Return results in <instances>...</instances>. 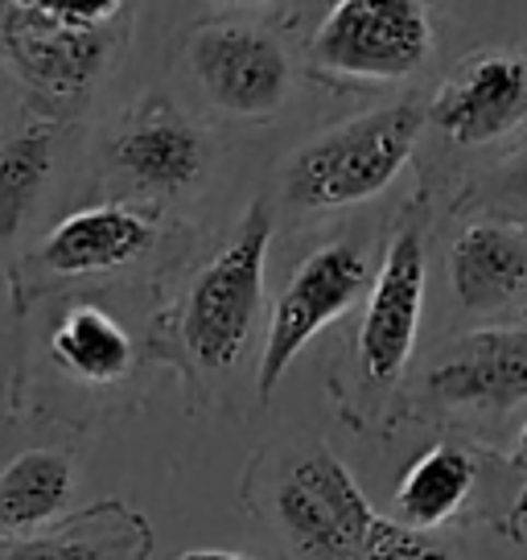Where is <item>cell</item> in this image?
<instances>
[{
	"label": "cell",
	"mask_w": 527,
	"mask_h": 560,
	"mask_svg": "<svg viewBox=\"0 0 527 560\" xmlns=\"http://www.w3.org/2000/svg\"><path fill=\"white\" fill-rule=\"evenodd\" d=\"M112 165L149 194H190L207 174V140L169 100H149L112 137Z\"/></svg>",
	"instance_id": "11"
},
{
	"label": "cell",
	"mask_w": 527,
	"mask_h": 560,
	"mask_svg": "<svg viewBox=\"0 0 527 560\" xmlns=\"http://www.w3.org/2000/svg\"><path fill=\"white\" fill-rule=\"evenodd\" d=\"M424 310V240L417 228L396 231L371 280L367 314L359 326V368L371 384H396L412 359Z\"/></svg>",
	"instance_id": "8"
},
{
	"label": "cell",
	"mask_w": 527,
	"mask_h": 560,
	"mask_svg": "<svg viewBox=\"0 0 527 560\" xmlns=\"http://www.w3.org/2000/svg\"><path fill=\"white\" fill-rule=\"evenodd\" d=\"M475 490V457L457 445H433L405 470L396 487V511L412 527H441L454 520Z\"/></svg>",
	"instance_id": "17"
},
{
	"label": "cell",
	"mask_w": 527,
	"mask_h": 560,
	"mask_svg": "<svg viewBox=\"0 0 527 560\" xmlns=\"http://www.w3.org/2000/svg\"><path fill=\"white\" fill-rule=\"evenodd\" d=\"M0 46L25 88L67 107L87 100V91L99 83V74L116 54V30H74L30 4L4 0Z\"/></svg>",
	"instance_id": "7"
},
{
	"label": "cell",
	"mask_w": 527,
	"mask_h": 560,
	"mask_svg": "<svg viewBox=\"0 0 527 560\" xmlns=\"http://www.w3.org/2000/svg\"><path fill=\"white\" fill-rule=\"evenodd\" d=\"M429 112L412 100L375 107L305 140L284 165V202L297 210H342L384 194L408 165Z\"/></svg>",
	"instance_id": "1"
},
{
	"label": "cell",
	"mask_w": 527,
	"mask_h": 560,
	"mask_svg": "<svg viewBox=\"0 0 527 560\" xmlns=\"http://www.w3.org/2000/svg\"><path fill=\"white\" fill-rule=\"evenodd\" d=\"M120 536V532H112ZM104 536H83V532H50V536H21L13 548H4L0 560H124L120 544Z\"/></svg>",
	"instance_id": "19"
},
{
	"label": "cell",
	"mask_w": 527,
	"mask_h": 560,
	"mask_svg": "<svg viewBox=\"0 0 527 560\" xmlns=\"http://www.w3.org/2000/svg\"><path fill=\"white\" fill-rule=\"evenodd\" d=\"M17 4H30L74 30H116L124 13V0H17Z\"/></svg>",
	"instance_id": "20"
},
{
	"label": "cell",
	"mask_w": 527,
	"mask_h": 560,
	"mask_svg": "<svg viewBox=\"0 0 527 560\" xmlns=\"http://www.w3.org/2000/svg\"><path fill=\"white\" fill-rule=\"evenodd\" d=\"M74 457L54 445L21 450L0 470V532L9 540L37 536L50 527L74 499Z\"/></svg>",
	"instance_id": "14"
},
{
	"label": "cell",
	"mask_w": 527,
	"mask_h": 560,
	"mask_svg": "<svg viewBox=\"0 0 527 560\" xmlns=\"http://www.w3.org/2000/svg\"><path fill=\"white\" fill-rule=\"evenodd\" d=\"M54 363L83 384H120L132 371V338L99 305H74L50 330Z\"/></svg>",
	"instance_id": "16"
},
{
	"label": "cell",
	"mask_w": 527,
	"mask_h": 560,
	"mask_svg": "<svg viewBox=\"0 0 527 560\" xmlns=\"http://www.w3.org/2000/svg\"><path fill=\"white\" fill-rule=\"evenodd\" d=\"M429 120L454 144H491L527 120L524 54H475L445 79L429 104Z\"/></svg>",
	"instance_id": "9"
},
{
	"label": "cell",
	"mask_w": 527,
	"mask_h": 560,
	"mask_svg": "<svg viewBox=\"0 0 527 560\" xmlns=\"http://www.w3.org/2000/svg\"><path fill=\"white\" fill-rule=\"evenodd\" d=\"M424 392L445 408H515L527 400V330H478L441 350Z\"/></svg>",
	"instance_id": "10"
},
{
	"label": "cell",
	"mask_w": 527,
	"mask_h": 560,
	"mask_svg": "<svg viewBox=\"0 0 527 560\" xmlns=\"http://www.w3.org/2000/svg\"><path fill=\"white\" fill-rule=\"evenodd\" d=\"M177 560H251L244 552H227V548H190V552H181Z\"/></svg>",
	"instance_id": "21"
},
{
	"label": "cell",
	"mask_w": 527,
	"mask_h": 560,
	"mask_svg": "<svg viewBox=\"0 0 527 560\" xmlns=\"http://www.w3.org/2000/svg\"><path fill=\"white\" fill-rule=\"evenodd\" d=\"M157 228L153 219L124 202L104 207H83L67 214L62 223L37 247V264L50 277H99V272H120L137 264L153 247Z\"/></svg>",
	"instance_id": "12"
},
{
	"label": "cell",
	"mask_w": 527,
	"mask_h": 560,
	"mask_svg": "<svg viewBox=\"0 0 527 560\" xmlns=\"http://www.w3.org/2000/svg\"><path fill=\"white\" fill-rule=\"evenodd\" d=\"M519 462L527 466V424H524V433H519Z\"/></svg>",
	"instance_id": "22"
},
{
	"label": "cell",
	"mask_w": 527,
	"mask_h": 560,
	"mask_svg": "<svg viewBox=\"0 0 527 560\" xmlns=\"http://www.w3.org/2000/svg\"><path fill=\"white\" fill-rule=\"evenodd\" d=\"M429 50L424 0H338L309 42V62L338 79L396 83L417 74Z\"/></svg>",
	"instance_id": "4"
},
{
	"label": "cell",
	"mask_w": 527,
	"mask_h": 560,
	"mask_svg": "<svg viewBox=\"0 0 527 560\" xmlns=\"http://www.w3.org/2000/svg\"><path fill=\"white\" fill-rule=\"evenodd\" d=\"M223 4H264V0H223Z\"/></svg>",
	"instance_id": "23"
},
{
	"label": "cell",
	"mask_w": 527,
	"mask_h": 560,
	"mask_svg": "<svg viewBox=\"0 0 527 560\" xmlns=\"http://www.w3.org/2000/svg\"><path fill=\"white\" fill-rule=\"evenodd\" d=\"M58 161V124L25 120L0 137V247H9L37 214Z\"/></svg>",
	"instance_id": "15"
},
{
	"label": "cell",
	"mask_w": 527,
	"mask_h": 560,
	"mask_svg": "<svg viewBox=\"0 0 527 560\" xmlns=\"http://www.w3.org/2000/svg\"><path fill=\"white\" fill-rule=\"evenodd\" d=\"M375 520L363 487L326 445L293 457L272 487V524L301 560H359Z\"/></svg>",
	"instance_id": "3"
},
{
	"label": "cell",
	"mask_w": 527,
	"mask_h": 560,
	"mask_svg": "<svg viewBox=\"0 0 527 560\" xmlns=\"http://www.w3.org/2000/svg\"><path fill=\"white\" fill-rule=\"evenodd\" d=\"M198 88L207 91L219 112L239 120H268L277 116L293 88L289 54L272 34L239 21H211L186 46Z\"/></svg>",
	"instance_id": "6"
},
{
	"label": "cell",
	"mask_w": 527,
	"mask_h": 560,
	"mask_svg": "<svg viewBox=\"0 0 527 560\" xmlns=\"http://www.w3.org/2000/svg\"><path fill=\"white\" fill-rule=\"evenodd\" d=\"M359 560H457V552L445 540L429 536V527H412L405 520L379 515Z\"/></svg>",
	"instance_id": "18"
},
{
	"label": "cell",
	"mask_w": 527,
	"mask_h": 560,
	"mask_svg": "<svg viewBox=\"0 0 527 560\" xmlns=\"http://www.w3.org/2000/svg\"><path fill=\"white\" fill-rule=\"evenodd\" d=\"M367 256H363V247L347 244V240L317 247L297 264V272L289 277V284L272 305V317H268L260 380H256L264 404L272 400V392L281 387L284 371L297 363L301 350L309 347L330 322L351 314V305L367 293Z\"/></svg>",
	"instance_id": "5"
},
{
	"label": "cell",
	"mask_w": 527,
	"mask_h": 560,
	"mask_svg": "<svg viewBox=\"0 0 527 560\" xmlns=\"http://www.w3.org/2000/svg\"><path fill=\"white\" fill-rule=\"evenodd\" d=\"M449 277L466 310H503L527 284V235L507 223H475L449 252Z\"/></svg>",
	"instance_id": "13"
},
{
	"label": "cell",
	"mask_w": 527,
	"mask_h": 560,
	"mask_svg": "<svg viewBox=\"0 0 527 560\" xmlns=\"http://www.w3.org/2000/svg\"><path fill=\"white\" fill-rule=\"evenodd\" d=\"M272 244V207L256 198L227 244L202 264L181 310V342L211 375L231 371L247 350L264 301V264Z\"/></svg>",
	"instance_id": "2"
}]
</instances>
